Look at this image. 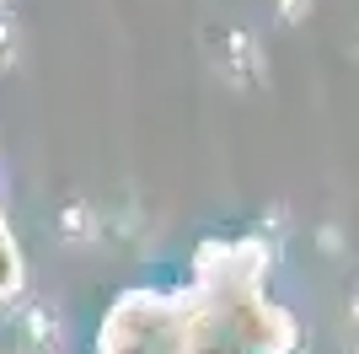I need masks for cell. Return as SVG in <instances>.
Instances as JSON below:
<instances>
[{
    "instance_id": "cell-1",
    "label": "cell",
    "mask_w": 359,
    "mask_h": 354,
    "mask_svg": "<svg viewBox=\"0 0 359 354\" xmlns=\"http://www.w3.org/2000/svg\"><path fill=\"white\" fill-rule=\"evenodd\" d=\"M354 333H359V306H354Z\"/></svg>"
}]
</instances>
